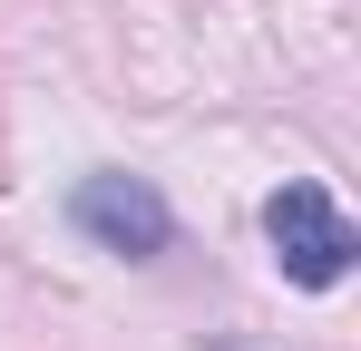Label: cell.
I'll return each mask as SVG.
<instances>
[{
    "instance_id": "cell-1",
    "label": "cell",
    "mask_w": 361,
    "mask_h": 351,
    "mask_svg": "<svg viewBox=\"0 0 361 351\" xmlns=\"http://www.w3.org/2000/svg\"><path fill=\"white\" fill-rule=\"evenodd\" d=\"M264 234H274V264H283V283L302 292H332L342 273H352V254H361V234L352 215L322 195V185H274V205H264Z\"/></svg>"
},
{
    "instance_id": "cell-2",
    "label": "cell",
    "mask_w": 361,
    "mask_h": 351,
    "mask_svg": "<svg viewBox=\"0 0 361 351\" xmlns=\"http://www.w3.org/2000/svg\"><path fill=\"white\" fill-rule=\"evenodd\" d=\"M68 215H78V234H98V244L127 254V264H157V254H166V234H176L166 195H157L147 176H78Z\"/></svg>"
},
{
    "instance_id": "cell-3",
    "label": "cell",
    "mask_w": 361,
    "mask_h": 351,
    "mask_svg": "<svg viewBox=\"0 0 361 351\" xmlns=\"http://www.w3.org/2000/svg\"><path fill=\"white\" fill-rule=\"evenodd\" d=\"M0 185H10V156H0Z\"/></svg>"
}]
</instances>
